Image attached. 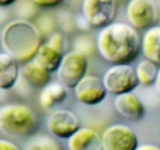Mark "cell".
Instances as JSON below:
<instances>
[{
	"instance_id": "6da1fadb",
	"label": "cell",
	"mask_w": 160,
	"mask_h": 150,
	"mask_svg": "<svg viewBox=\"0 0 160 150\" xmlns=\"http://www.w3.org/2000/svg\"><path fill=\"white\" fill-rule=\"evenodd\" d=\"M96 47L100 56L109 63L129 64L142 51V38L129 23L113 22L100 30Z\"/></svg>"
},
{
	"instance_id": "7a4b0ae2",
	"label": "cell",
	"mask_w": 160,
	"mask_h": 150,
	"mask_svg": "<svg viewBox=\"0 0 160 150\" xmlns=\"http://www.w3.org/2000/svg\"><path fill=\"white\" fill-rule=\"evenodd\" d=\"M1 44L5 52L18 62L33 59L43 44L40 30L31 21L17 19L6 23L1 32Z\"/></svg>"
},
{
	"instance_id": "3957f363",
	"label": "cell",
	"mask_w": 160,
	"mask_h": 150,
	"mask_svg": "<svg viewBox=\"0 0 160 150\" xmlns=\"http://www.w3.org/2000/svg\"><path fill=\"white\" fill-rule=\"evenodd\" d=\"M38 127V117L29 106L23 104H6L0 107V130L14 138L31 135Z\"/></svg>"
},
{
	"instance_id": "277c9868",
	"label": "cell",
	"mask_w": 160,
	"mask_h": 150,
	"mask_svg": "<svg viewBox=\"0 0 160 150\" xmlns=\"http://www.w3.org/2000/svg\"><path fill=\"white\" fill-rule=\"evenodd\" d=\"M102 81L108 93L116 96L131 93L140 84L135 68L130 64L112 65L105 72Z\"/></svg>"
},
{
	"instance_id": "5b68a950",
	"label": "cell",
	"mask_w": 160,
	"mask_h": 150,
	"mask_svg": "<svg viewBox=\"0 0 160 150\" xmlns=\"http://www.w3.org/2000/svg\"><path fill=\"white\" fill-rule=\"evenodd\" d=\"M88 67V61L85 55L76 50L67 52L56 70L58 81L67 88H74L86 76Z\"/></svg>"
},
{
	"instance_id": "8992f818",
	"label": "cell",
	"mask_w": 160,
	"mask_h": 150,
	"mask_svg": "<svg viewBox=\"0 0 160 150\" xmlns=\"http://www.w3.org/2000/svg\"><path fill=\"white\" fill-rule=\"evenodd\" d=\"M84 18L90 27L103 28L113 23L117 15L115 0H84L81 4Z\"/></svg>"
},
{
	"instance_id": "52a82bcc",
	"label": "cell",
	"mask_w": 160,
	"mask_h": 150,
	"mask_svg": "<svg viewBox=\"0 0 160 150\" xmlns=\"http://www.w3.org/2000/svg\"><path fill=\"white\" fill-rule=\"evenodd\" d=\"M126 16L129 24L136 30H148L156 25L159 11L152 0H131L127 6Z\"/></svg>"
},
{
	"instance_id": "ba28073f",
	"label": "cell",
	"mask_w": 160,
	"mask_h": 150,
	"mask_svg": "<svg viewBox=\"0 0 160 150\" xmlns=\"http://www.w3.org/2000/svg\"><path fill=\"white\" fill-rule=\"evenodd\" d=\"M102 150H136L138 138L131 127L123 123L112 124L102 135Z\"/></svg>"
},
{
	"instance_id": "9c48e42d",
	"label": "cell",
	"mask_w": 160,
	"mask_h": 150,
	"mask_svg": "<svg viewBox=\"0 0 160 150\" xmlns=\"http://www.w3.org/2000/svg\"><path fill=\"white\" fill-rule=\"evenodd\" d=\"M64 39L60 32H53L47 42H44L38 50L34 59L52 73L56 71L64 56Z\"/></svg>"
},
{
	"instance_id": "30bf717a",
	"label": "cell",
	"mask_w": 160,
	"mask_h": 150,
	"mask_svg": "<svg viewBox=\"0 0 160 150\" xmlns=\"http://www.w3.org/2000/svg\"><path fill=\"white\" fill-rule=\"evenodd\" d=\"M46 124L50 134L61 139H68L81 128L80 119L69 109H58L52 112Z\"/></svg>"
},
{
	"instance_id": "8fae6325",
	"label": "cell",
	"mask_w": 160,
	"mask_h": 150,
	"mask_svg": "<svg viewBox=\"0 0 160 150\" xmlns=\"http://www.w3.org/2000/svg\"><path fill=\"white\" fill-rule=\"evenodd\" d=\"M77 99L87 106L99 104L108 92L102 80L95 75H86L73 88Z\"/></svg>"
},
{
	"instance_id": "7c38bea8",
	"label": "cell",
	"mask_w": 160,
	"mask_h": 150,
	"mask_svg": "<svg viewBox=\"0 0 160 150\" xmlns=\"http://www.w3.org/2000/svg\"><path fill=\"white\" fill-rule=\"evenodd\" d=\"M114 107L120 115L131 121H139L145 115L144 103L131 92L116 96Z\"/></svg>"
},
{
	"instance_id": "4fadbf2b",
	"label": "cell",
	"mask_w": 160,
	"mask_h": 150,
	"mask_svg": "<svg viewBox=\"0 0 160 150\" xmlns=\"http://www.w3.org/2000/svg\"><path fill=\"white\" fill-rule=\"evenodd\" d=\"M68 150H102V136L94 130L81 128L67 139Z\"/></svg>"
},
{
	"instance_id": "5bb4252c",
	"label": "cell",
	"mask_w": 160,
	"mask_h": 150,
	"mask_svg": "<svg viewBox=\"0 0 160 150\" xmlns=\"http://www.w3.org/2000/svg\"><path fill=\"white\" fill-rule=\"evenodd\" d=\"M18 62L5 52L0 53V88L9 90L17 83L19 78Z\"/></svg>"
},
{
	"instance_id": "9a60e30c",
	"label": "cell",
	"mask_w": 160,
	"mask_h": 150,
	"mask_svg": "<svg viewBox=\"0 0 160 150\" xmlns=\"http://www.w3.org/2000/svg\"><path fill=\"white\" fill-rule=\"evenodd\" d=\"M142 52L145 59L160 66V25L146 30L142 38Z\"/></svg>"
},
{
	"instance_id": "2e32d148",
	"label": "cell",
	"mask_w": 160,
	"mask_h": 150,
	"mask_svg": "<svg viewBox=\"0 0 160 150\" xmlns=\"http://www.w3.org/2000/svg\"><path fill=\"white\" fill-rule=\"evenodd\" d=\"M67 96V88L59 81L50 82L42 88L39 95V102L42 109H51L62 102Z\"/></svg>"
},
{
	"instance_id": "e0dca14e",
	"label": "cell",
	"mask_w": 160,
	"mask_h": 150,
	"mask_svg": "<svg viewBox=\"0 0 160 150\" xmlns=\"http://www.w3.org/2000/svg\"><path fill=\"white\" fill-rule=\"evenodd\" d=\"M23 74L27 82L34 88H43L51 80V73L34 59L25 63Z\"/></svg>"
},
{
	"instance_id": "ac0fdd59",
	"label": "cell",
	"mask_w": 160,
	"mask_h": 150,
	"mask_svg": "<svg viewBox=\"0 0 160 150\" xmlns=\"http://www.w3.org/2000/svg\"><path fill=\"white\" fill-rule=\"evenodd\" d=\"M23 150H64L60 142L55 137L46 134H38L31 138Z\"/></svg>"
},
{
	"instance_id": "d6986e66",
	"label": "cell",
	"mask_w": 160,
	"mask_h": 150,
	"mask_svg": "<svg viewBox=\"0 0 160 150\" xmlns=\"http://www.w3.org/2000/svg\"><path fill=\"white\" fill-rule=\"evenodd\" d=\"M135 71L139 84L144 86H150L155 84L159 68L156 63L144 59L138 63Z\"/></svg>"
},
{
	"instance_id": "ffe728a7",
	"label": "cell",
	"mask_w": 160,
	"mask_h": 150,
	"mask_svg": "<svg viewBox=\"0 0 160 150\" xmlns=\"http://www.w3.org/2000/svg\"><path fill=\"white\" fill-rule=\"evenodd\" d=\"M33 2L41 8H55L60 6L63 1L62 0H34Z\"/></svg>"
},
{
	"instance_id": "44dd1931",
	"label": "cell",
	"mask_w": 160,
	"mask_h": 150,
	"mask_svg": "<svg viewBox=\"0 0 160 150\" xmlns=\"http://www.w3.org/2000/svg\"><path fill=\"white\" fill-rule=\"evenodd\" d=\"M0 150H21L14 142L6 139H0Z\"/></svg>"
},
{
	"instance_id": "7402d4cb",
	"label": "cell",
	"mask_w": 160,
	"mask_h": 150,
	"mask_svg": "<svg viewBox=\"0 0 160 150\" xmlns=\"http://www.w3.org/2000/svg\"><path fill=\"white\" fill-rule=\"evenodd\" d=\"M136 150H160V146L155 144L146 143L139 145Z\"/></svg>"
},
{
	"instance_id": "603a6c76",
	"label": "cell",
	"mask_w": 160,
	"mask_h": 150,
	"mask_svg": "<svg viewBox=\"0 0 160 150\" xmlns=\"http://www.w3.org/2000/svg\"><path fill=\"white\" fill-rule=\"evenodd\" d=\"M155 89H156V92L158 95L160 96V67L159 68V71H158L157 77H156V80L155 81Z\"/></svg>"
},
{
	"instance_id": "cb8c5ba5",
	"label": "cell",
	"mask_w": 160,
	"mask_h": 150,
	"mask_svg": "<svg viewBox=\"0 0 160 150\" xmlns=\"http://www.w3.org/2000/svg\"><path fill=\"white\" fill-rule=\"evenodd\" d=\"M16 2L15 0H0V6H9L10 5Z\"/></svg>"
}]
</instances>
